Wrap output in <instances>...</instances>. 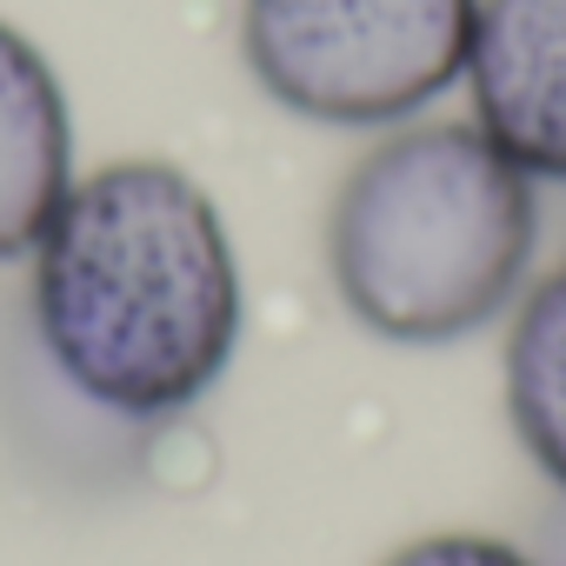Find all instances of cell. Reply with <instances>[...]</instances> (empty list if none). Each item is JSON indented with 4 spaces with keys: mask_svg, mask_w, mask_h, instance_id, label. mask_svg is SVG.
<instances>
[{
    "mask_svg": "<svg viewBox=\"0 0 566 566\" xmlns=\"http://www.w3.org/2000/svg\"><path fill=\"white\" fill-rule=\"evenodd\" d=\"M28 260L41 347L81 400L167 420L220 387L240 347V260L187 167L107 160L81 174Z\"/></svg>",
    "mask_w": 566,
    "mask_h": 566,
    "instance_id": "obj_1",
    "label": "cell"
},
{
    "mask_svg": "<svg viewBox=\"0 0 566 566\" xmlns=\"http://www.w3.org/2000/svg\"><path fill=\"white\" fill-rule=\"evenodd\" d=\"M533 247L539 187L473 120L394 127L327 213L334 287L394 347H447L500 321L526 294Z\"/></svg>",
    "mask_w": 566,
    "mask_h": 566,
    "instance_id": "obj_2",
    "label": "cell"
},
{
    "mask_svg": "<svg viewBox=\"0 0 566 566\" xmlns=\"http://www.w3.org/2000/svg\"><path fill=\"white\" fill-rule=\"evenodd\" d=\"M480 0H240V54L266 101L321 127H400L473 48Z\"/></svg>",
    "mask_w": 566,
    "mask_h": 566,
    "instance_id": "obj_3",
    "label": "cell"
},
{
    "mask_svg": "<svg viewBox=\"0 0 566 566\" xmlns=\"http://www.w3.org/2000/svg\"><path fill=\"white\" fill-rule=\"evenodd\" d=\"M460 81L473 127L533 187H566V0H480Z\"/></svg>",
    "mask_w": 566,
    "mask_h": 566,
    "instance_id": "obj_4",
    "label": "cell"
},
{
    "mask_svg": "<svg viewBox=\"0 0 566 566\" xmlns=\"http://www.w3.org/2000/svg\"><path fill=\"white\" fill-rule=\"evenodd\" d=\"M74 187V120L54 61L0 21V260H28Z\"/></svg>",
    "mask_w": 566,
    "mask_h": 566,
    "instance_id": "obj_5",
    "label": "cell"
},
{
    "mask_svg": "<svg viewBox=\"0 0 566 566\" xmlns=\"http://www.w3.org/2000/svg\"><path fill=\"white\" fill-rule=\"evenodd\" d=\"M500 380L520 453L566 493V260L513 301Z\"/></svg>",
    "mask_w": 566,
    "mask_h": 566,
    "instance_id": "obj_6",
    "label": "cell"
},
{
    "mask_svg": "<svg viewBox=\"0 0 566 566\" xmlns=\"http://www.w3.org/2000/svg\"><path fill=\"white\" fill-rule=\"evenodd\" d=\"M387 566H533V553H520L493 533H433V539L400 546Z\"/></svg>",
    "mask_w": 566,
    "mask_h": 566,
    "instance_id": "obj_7",
    "label": "cell"
}]
</instances>
